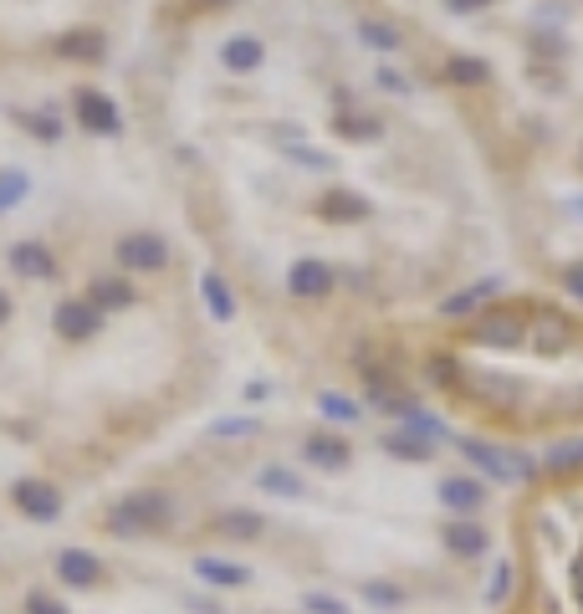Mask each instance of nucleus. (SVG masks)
<instances>
[{"label":"nucleus","mask_w":583,"mask_h":614,"mask_svg":"<svg viewBox=\"0 0 583 614\" xmlns=\"http://www.w3.org/2000/svg\"><path fill=\"white\" fill-rule=\"evenodd\" d=\"M471 338L481 343V348H517V343H527V313L522 307H486V313L471 323Z\"/></svg>","instance_id":"f257e3e1"},{"label":"nucleus","mask_w":583,"mask_h":614,"mask_svg":"<svg viewBox=\"0 0 583 614\" xmlns=\"http://www.w3.org/2000/svg\"><path fill=\"white\" fill-rule=\"evenodd\" d=\"M169 517V497L164 492H139V497H123L113 507V533H144V528H159Z\"/></svg>","instance_id":"f03ea898"},{"label":"nucleus","mask_w":583,"mask_h":614,"mask_svg":"<svg viewBox=\"0 0 583 614\" xmlns=\"http://www.w3.org/2000/svg\"><path fill=\"white\" fill-rule=\"evenodd\" d=\"M113 256H118L123 272H164V267H169V246H164V236H154V231L123 236Z\"/></svg>","instance_id":"7ed1b4c3"},{"label":"nucleus","mask_w":583,"mask_h":614,"mask_svg":"<svg viewBox=\"0 0 583 614\" xmlns=\"http://www.w3.org/2000/svg\"><path fill=\"white\" fill-rule=\"evenodd\" d=\"M527 343L537 348V354H563V348L573 343V323L563 313H553V307H537V313L527 318Z\"/></svg>","instance_id":"20e7f679"},{"label":"nucleus","mask_w":583,"mask_h":614,"mask_svg":"<svg viewBox=\"0 0 583 614\" xmlns=\"http://www.w3.org/2000/svg\"><path fill=\"white\" fill-rule=\"evenodd\" d=\"M461 456H466L471 466H481L486 476H497V481H507V476H532V461H527V456H507V451L486 446V441H461Z\"/></svg>","instance_id":"39448f33"},{"label":"nucleus","mask_w":583,"mask_h":614,"mask_svg":"<svg viewBox=\"0 0 583 614\" xmlns=\"http://www.w3.org/2000/svg\"><path fill=\"white\" fill-rule=\"evenodd\" d=\"M77 123L87 128V134H118L123 128V118H118V108H113V98L108 93H77Z\"/></svg>","instance_id":"423d86ee"},{"label":"nucleus","mask_w":583,"mask_h":614,"mask_svg":"<svg viewBox=\"0 0 583 614\" xmlns=\"http://www.w3.org/2000/svg\"><path fill=\"white\" fill-rule=\"evenodd\" d=\"M52 328H57L62 338L82 343V338H93V333L103 328V313H98L93 302H62L57 313H52Z\"/></svg>","instance_id":"0eeeda50"},{"label":"nucleus","mask_w":583,"mask_h":614,"mask_svg":"<svg viewBox=\"0 0 583 614\" xmlns=\"http://www.w3.org/2000/svg\"><path fill=\"white\" fill-rule=\"evenodd\" d=\"M16 507L26 512V517H36V522H52L57 512H62V497H57V487H47V481H16Z\"/></svg>","instance_id":"6e6552de"},{"label":"nucleus","mask_w":583,"mask_h":614,"mask_svg":"<svg viewBox=\"0 0 583 614\" xmlns=\"http://www.w3.org/2000/svg\"><path fill=\"white\" fill-rule=\"evenodd\" d=\"M287 287L292 297H328L333 292V272L323 267V261H292V272H287Z\"/></svg>","instance_id":"1a4fd4ad"},{"label":"nucleus","mask_w":583,"mask_h":614,"mask_svg":"<svg viewBox=\"0 0 583 614\" xmlns=\"http://www.w3.org/2000/svg\"><path fill=\"white\" fill-rule=\"evenodd\" d=\"M11 267L21 277H52L57 272V256H52V246H41V241H16L11 246Z\"/></svg>","instance_id":"9d476101"},{"label":"nucleus","mask_w":583,"mask_h":614,"mask_svg":"<svg viewBox=\"0 0 583 614\" xmlns=\"http://www.w3.org/2000/svg\"><path fill=\"white\" fill-rule=\"evenodd\" d=\"M318 215H323V221H364V215H369V200L338 185V190H328V195L318 200Z\"/></svg>","instance_id":"9b49d317"},{"label":"nucleus","mask_w":583,"mask_h":614,"mask_svg":"<svg viewBox=\"0 0 583 614\" xmlns=\"http://www.w3.org/2000/svg\"><path fill=\"white\" fill-rule=\"evenodd\" d=\"M57 574H62L67 584L87 589V584H98V579H103V563H98L93 553H82V548H67V553L57 558Z\"/></svg>","instance_id":"f8f14e48"},{"label":"nucleus","mask_w":583,"mask_h":614,"mask_svg":"<svg viewBox=\"0 0 583 614\" xmlns=\"http://www.w3.org/2000/svg\"><path fill=\"white\" fill-rule=\"evenodd\" d=\"M57 57L62 62H103V36L98 31H67V36H57Z\"/></svg>","instance_id":"ddd939ff"},{"label":"nucleus","mask_w":583,"mask_h":614,"mask_svg":"<svg viewBox=\"0 0 583 614\" xmlns=\"http://www.w3.org/2000/svg\"><path fill=\"white\" fill-rule=\"evenodd\" d=\"M220 62H226L231 72H256L266 62V47H261L256 36H231L226 47H220Z\"/></svg>","instance_id":"4468645a"},{"label":"nucleus","mask_w":583,"mask_h":614,"mask_svg":"<svg viewBox=\"0 0 583 614\" xmlns=\"http://www.w3.org/2000/svg\"><path fill=\"white\" fill-rule=\"evenodd\" d=\"M307 461L312 466H323V471H338L348 466V441H338V435H307Z\"/></svg>","instance_id":"2eb2a0df"},{"label":"nucleus","mask_w":583,"mask_h":614,"mask_svg":"<svg viewBox=\"0 0 583 614\" xmlns=\"http://www.w3.org/2000/svg\"><path fill=\"white\" fill-rule=\"evenodd\" d=\"M200 297H205V307H210V318H236V292L226 287V277L220 272H205V282H200Z\"/></svg>","instance_id":"dca6fc26"},{"label":"nucleus","mask_w":583,"mask_h":614,"mask_svg":"<svg viewBox=\"0 0 583 614\" xmlns=\"http://www.w3.org/2000/svg\"><path fill=\"white\" fill-rule=\"evenodd\" d=\"M445 548L456 558H476V553H486V533L476 522H451V528H445Z\"/></svg>","instance_id":"f3484780"},{"label":"nucleus","mask_w":583,"mask_h":614,"mask_svg":"<svg viewBox=\"0 0 583 614\" xmlns=\"http://www.w3.org/2000/svg\"><path fill=\"white\" fill-rule=\"evenodd\" d=\"M481 487H476V481H466V476H451V481H445V487H440V502L445 507H451V512H476L481 507Z\"/></svg>","instance_id":"a211bd4d"},{"label":"nucleus","mask_w":583,"mask_h":614,"mask_svg":"<svg viewBox=\"0 0 583 614\" xmlns=\"http://www.w3.org/2000/svg\"><path fill=\"white\" fill-rule=\"evenodd\" d=\"M93 307L103 313V307H133V287L123 277H98L93 282Z\"/></svg>","instance_id":"6ab92c4d"},{"label":"nucleus","mask_w":583,"mask_h":614,"mask_svg":"<svg viewBox=\"0 0 583 614\" xmlns=\"http://www.w3.org/2000/svg\"><path fill=\"white\" fill-rule=\"evenodd\" d=\"M384 451L389 456H405V461H425L430 456V441H420L415 430H389L384 435Z\"/></svg>","instance_id":"aec40b11"},{"label":"nucleus","mask_w":583,"mask_h":614,"mask_svg":"<svg viewBox=\"0 0 583 614\" xmlns=\"http://www.w3.org/2000/svg\"><path fill=\"white\" fill-rule=\"evenodd\" d=\"M215 533H226V538H256L261 533V517L256 512H226V517H215Z\"/></svg>","instance_id":"412c9836"},{"label":"nucleus","mask_w":583,"mask_h":614,"mask_svg":"<svg viewBox=\"0 0 583 614\" xmlns=\"http://www.w3.org/2000/svg\"><path fill=\"white\" fill-rule=\"evenodd\" d=\"M333 128H338L343 139H358V144H374V139L384 134V123H379V118H348V113H343Z\"/></svg>","instance_id":"4be33fe9"},{"label":"nucleus","mask_w":583,"mask_h":614,"mask_svg":"<svg viewBox=\"0 0 583 614\" xmlns=\"http://www.w3.org/2000/svg\"><path fill=\"white\" fill-rule=\"evenodd\" d=\"M31 180H26V169H0V215H6L16 200H26Z\"/></svg>","instance_id":"5701e85b"},{"label":"nucleus","mask_w":583,"mask_h":614,"mask_svg":"<svg viewBox=\"0 0 583 614\" xmlns=\"http://www.w3.org/2000/svg\"><path fill=\"white\" fill-rule=\"evenodd\" d=\"M256 481H261V492H277V497H302V481H297L292 471H282V466H266Z\"/></svg>","instance_id":"b1692460"},{"label":"nucleus","mask_w":583,"mask_h":614,"mask_svg":"<svg viewBox=\"0 0 583 614\" xmlns=\"http://www.w3.org/2000/svg\"><path fill=\"white\" fill-rule=\"evenodd\" d=\"M491 292H497V282H481V287H471V292H456L451 302L440 307V313H445V318H466L471 307H481V297H491Z\"/></svg>","instance_id":"393cba45"},{"label":"nucleus","mask_w":583,"mask_h":614,"mask_svg":"<svg viewBox=\"0 0 583 614\" xmlns=\"http://www.w3.org/2000/svg\"><path fill=\"white\" fill-rule=\"evenodd\" d=\"M445 77L461 82V87H476V82H486V62H481V57H451Z\"/></svg>","instance_id":"a878e982"},{"label":"nucleus","mask_w":583,"mask_h":614,"mask_svg":"<svg viewBox=\"0 0 583 614\" xmlns=\"http://www.w3.org/2000/svg\"><path fill=\"white\" fill-rule=\"evenodd\" d=\"M195 568H200V574H205L210 584H246V568H236V563H215V558H200Z\"/></svg>","instance_id":"bb28decb"},{"label":"nucleus","mask_w":583,"mask_h":614,"mask_svg":"<svg viewBox=\"0 0 583 614\" xmlns=\"http://www.w3.org/2000/svg\"><path fill=\"white\" fill-rule=\"evenodd\" d=\"M358 36H364L369 47H379V52H394L399 47V31L384 26V21H364V26H358Z\"/></svg>","instance_id":"cd10ccee"},{"label":"nucleus","mask_w":583,"mask_h":614,"mask_svg":"<svg viewBox=\"0 0 583 614\" xmlns=\"http://www.w3.org/2000/svg\"><path fill=\"white\" fill-rule=\"evenodd\" d=\"M21 123L31 128V134H41L47 144H57V139H62V123H57V118H47V113H21Z\"/></svg>","instance_id":"c85d7f7f"},{"label":"nucleus","mask_w":583,"mask_h":614,"mask_svg":"<svg viewBox=\"0 0 583 614\" xmlns=\"http://www.w3.org/2000/svg\"><path fill=\"white\" fill-rule=\"evenodd\" d=\"M425 374H430L435 384H445V389H451V384L461 379V369H456V359H445V354H435V359L425 364Z\"/></svg>","instance_id":"c756f323"},{"label":"nucleus","mask_w":583,"mask_h":614,"mask_svg":"<svg viewBox=\"0 0 583 614\" xmlns=\"http://www.w3.org/2000/svg\"><path fill=\"white\" fill-rule=\"evenodd\" d=\"M548 466H553V471H563V466H583V441L553 446V451H548Z\"/></svg>","instance_id":"7c9ffc66"},{"label":"nucleus","mask_w":583,"mask_h":614,"mask_svg":"<svg viewBox=\"0 0 583 614\" xmlns=\"http://www.w3.org/2000/svg\"><path fill=\"white\" fill-rule=\"evenodd\" d=\"M323 415L328 420H358V405L343 400V394H323Z\"/></svg>","instance_id":"2f4dec72"},{"label":"nucleus","mask_w":583,"mask_h":614,"mask_svg":"<svg viewBox=\"0 0 583 614\" xmlns=\"http://www.w3.org/2000/svg\"><path fill=\"white\" fill-rule=\"evenodd\" d=\"M307 609L312 614H348V604L343 599H328V594H307Z\"/></svg>","instance_id":"473e14b6"},{"label":"nucleus","mask_w":583,"mask_h":614,"mask_svg":"<svg viewBox=\"0 0 583 614\" xmlns=\"http://www.w3.org/2000/svg\"><path fill=\"white\" fill-rule=\"evenodd\" d=\"M26 614H67V609H62L57 599H47V594H31V599H26Z\"/></svg>","instance_id":"72a5a7b5"},{"label":"nucleus","mask_w":583,"mask_h":614,"mask_svg":"<svg viewBox=\"0 0 583 614\" xmlns=\"http://www.w3.org/2000/svg\"><path fill=\"white\" fill-rule=\"evenodd\" d=\"M287 154H292L297 164H312V169H333V159H328V154H312V149H297V144H292Z\"/></svg>","instance_id":"f704fd0d"},{"label":"nucleus","mask_w":583,"mask_h":614,"mask_svg":"<svg viewBox=\"0 0 583 614\" xmlns=\"http://www.w3.org/2000/svg\"><path fill=\"white\" fill-rule=\"evenodd\" d=\"M364 594H369V604H399V589L394 584H369Z\"/></svg>","instance_id":"c9c22d12"},{"label":"nucleus","mask_w":583,"mask_h":614,"mask_svg":"<svg viewBox=\"0 0 583 614\" xmlns=\"http://www.w3.org/2000/svg\"><path fill=\"white\" fill-rule=\"evenodd\" d=\"M507 584H512V568H497V574H491V604L507 599Z\"/></svg>","instance_id":"e433bc0d"},{"label":"nucleus","mask_w":583,"mask_h":614,"mask_svg":"<svg viewBox=\"0 0 583 614\" xmlns=\"http://www.w3.org/2000/svg\"><path fill=\"white\" fill-rule=\"evenodd\" d=\"M256 430V420H220L215 425V435H251Z\"/></svg>","instance_id":"4c0bfd02"},{"label":"nucleus","mask_w":583,"mask_h":614,"mask_svg":"<svg viewBox=\"0 0 583 614\" xmlns=\"http://www.w3.org/2000/svg\"><path fill=\"white\" fill-rule=\"evenodd\" d=\"M563 287H568L573 297H583V261H573V267L563 272Z\"/></svg>","instance_id":"58836bf2"},{"label":"nucleus","mask_w":583,"mask_h":614,"mask_svg":"<svg viewBox=\"0 0 583 614\" xmlns=\"http://www.w3.org/2000/svg\"><path fill=\"white\" fill-rule=\"evenodd\" d=\"M491 0H445V11H456V16H471V11H486Z\"/></svg>","instance_id":"ea45409f"},{"label":"nucleus","mask_w":583,"mask_h":614,"mask_svg":"<svg viewBox=\"0 0 583 614\" xmlns=\"http://www.w3.org/2000/svg\"><path fill=\"white\" fill-rule=\"evenodd\" d=\"M379 82H384V87H394V93H405V87H410L405 77H399V72H389V67H379Z\"/></svg>","instance_id":"a19ab883"},{"label":"nucleus","mask_w":583,"mask_h":614,"mask_svg":"<svg viewBox=\"0 0 583 614\" xmlns=\"http://www.w3.org/2000/svg\"><path fill=\"white\" fill-rule=\"evenodd\" d=\"M6 318H11V297H6V292H0V323H6Z\"/></svg>","instance_id":"79ce46f5"},{"label":"nucleus","mask_w":583,"mask_h":614,"mask_svg":"<svg viewBox=\"0 0 583 614\" xmlns=\"http://www.w3.org/2000/svg\"><path fill=\"white\" fill-rule=\"evenodd\" d=\"M205 6H220V0H205Z\"/></svg>","instance_id":"37998d69"}]
</instances>
